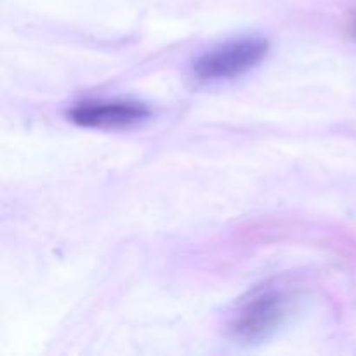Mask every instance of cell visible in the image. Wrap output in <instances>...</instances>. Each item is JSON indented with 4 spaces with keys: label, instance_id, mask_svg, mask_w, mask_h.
Instances as JSON below:
<instances>
[{
    "label": "cell",
    "instance_id": "obj_2",
    "mask_svg": "<svg viewBox=\"0 0 356 356\" xmlns=\"http://www.w3.org/2000/svg\"><path fill=\"white\" fill-rule=\"evenodd\" d=\"M270 51V42L263 37H242L211 49L195 61L193 73L204 82L235 79L256 68Z\"/></svg>",
    "mask_w": 356,
    "mask_h": 356
},
{
    "label": "cell",
    "instance_id": "obj_1",
    "mask_svg": "<svg viewBox=\"0 0 356 356\" xmlns=\"http://www.w3.org/2000/svg\"><path fill=\"white\" fill-rule=\"evenodd\" d=\"M291 296L285 289L266 285L236 306L228 322V336L235 343L256 344L268 339L287 316Z\"/></svg>",
    "mask_w": 356,
    "mask_h": 356
},
{
    "label": "cell",
    "instance_id": "obj_3",
    "mask_svg": "<svg viewBox=\"0 0 356 356\" xmlns=\"http://www.w3.org/2000/svg\"><path fill=\"white\" fill-rule=\"evenodd\" d=\"M152 117V110L138 101H86L70 110L68 118L80 127L129 129Z\"/></svg>",
    "mask_w": 356,
    "mask_h": 356
},
{
    "label": "cell",
    "instance_id": "obj_4",
    "mask_svg": "<svg viewBox=\"0 0 356 356\" xmlns=\"http://www.w3.org/2000/svg\"><path fill=\"white\" fill-rule=\"evenodd\" d=\"M351 37H353L355 38V40H356V16L353 17V21H351Z\"/></svg>",
    "mask_w": 356,
    "mask_h": 356
}]
</instances>
